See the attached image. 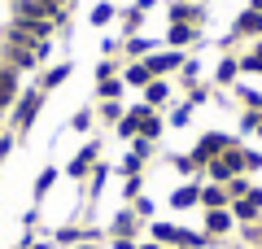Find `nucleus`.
Returning <instances> with one entry per match:
<instances>
[{
    "instance_id": "nucleus-24",
    "label": "nucleus",
    "mask_w": 262,
    "mask_h": 249,
    "mask_svg": "<svg viewBox=\"0 0 262 249\" xmlns=\"http://www.w3.org/2000/svg\"><path fill=\"white\" fill-rule=\"evenodd\" d=\"M122 74H114V79H96V101H118L122 96Z\"/></svg>"
},
{
    "instance_id": "nucleus-22",
    "label": "nucleus",
    "mask_w": 262,
    "mask_h": 249,
    "mask_svg": "<svg viewBox=\"0 0 262 249\" xmlns=\"http://www.w3.org/2000/svg\"><path fill=\"white\" fill-rule=\"evenodd\" d=\"M153 240H158V245L162 249H179V232H184V227H175V223H153Z\"/></svg>"
},
{
    "instance_id": "nucleus-4",
    "label": "nucleus",
    "mask_w": 262,
    "mask_h": 249,
    "mask_svg": "<svg viewBox=\"0 0 262 249\" xmlns=\"http://www.w3.org/2000/svg\"><path fill=\"white\" fill-rule=\"evenodd\" d=\"M144 66H149L153 79H170V74H179V66H184V53H179V48H153V53L144 57Z\"/></svg>"
},
{
    "instance_id": "nucleus-40",
    "label": "nucleus",
    "mask_w": 262,
    "mask_h": 249,
    "mask_svg": "<svg viewBox=\"0 0 262 249\" xmlns=\"http://www.w3.org/2000/svg\"><path fill=\"white\" fill-rule=\"evenodd\" d=\"M236 96H241L249 110H262V92H253V88H236Z\"/></svg>"
},
{
    "instance_id": "nucleus-25",
    "label": "nucleus",
    "mask_w": 262,
    "mask_h": 249,
    "mask_svg": "<svg viewBox=\"0 0 262 249\" xmlns=\"http://www.w3.org/2000/svg\"><path fill=\"white\" fill-rule=\"evenodd\" d=\"M105 179H110V166H105V162H96V166H92V175L83 179V184H88V197H96V193H101V188H105Z\"/></svg>"
},
{
    "instance_id": "nucleus-46",
    "label": "nucleus",
    "mask_w": 262,
    "mask_h": 249,
    "mask_svg": "<svg viewBox=\"0 0 262 249\" xmlns=\"http://www.w3.org/2000/svg\"><path fill=\"white\" fill-rule=\"evenodd\" d=\"M96 245H101V240H79L75 249H96Z\"/></svg>"
},
{
    "instance_id": "nucleus-32",
    "label": "nucleus",
    "mask_w": 262,
    "mask_h": 249,
    "mask_svg": "<svg viewBox=\"0 0 262 249\" xmlns=\"http://www.w3.org/2000/svg\"><path fill=\"white\" fill-rule=\"evenodd\" d=\"M140 188H144V175H127V184H122V197H127V205L140 197Z\"/></svg>"
},
{
    "instance_id": "nucleus-36",
    "label": "nucleus",
    "mask_w": 262,
    "mask_h": 249,
    "mask_svg": "<svg viewBox=\"0 0 262 249\" xmlns=\"http://www.w3.org/2000/svg\"><path fill=\"white\" fill-rule=\"evenodd\" d=\"M13 18H18V13H13V0H0V35L13 27Z\"/></svg>"
},
{
    "instance_id": "nucleus-9",
    "label": "nucleus",
    "mask_w": 262,
    "mask_h": 249,
    "mask_svg": "<svg viewBox=\"0 0 262 249\" xmlns=\"http://www.w3.org/2000/svg\"><path fill=\"white\" fill-rule=\"evenodd\" d=\"M18 96H22V74L13 70V66L0 61V114L13 110V101H18Z\"/></svg>"
},
{
    "instance_id": "nucleus-2",
    "label": "nucleus",
    "mask_w": 262,
    "mask_h": 249,
    "mask_svg": "<svg viewBox=\"0 0 262 249\" xmlns=\"http://www.w3.org/2000/svg\"><path fill=\"white\" fill-rule=\"evenodd\" d=\"M236 175H245V144H241V140H232V144L206 166L210 184H227V179H236Z\"/></svg>"
},
{
    "instance_id": "nucleus-7",
    "label": "nucleus",
    "mask_w": 262,
    "mask_h": 249,
    "mask_svg": "<svg viewBox=\"0 0 262 249\" xmlns=\"http://www.w3.org/2000/svg\"><path fill=\"white\" fill-rule=\"evenodd\" d=\"M227 144H232V136H223V131H206V136L192 144V157H196L201 166H210V162H214V157L223 153Z\"/></svg>"
},
{
    "instance_id": "nucleus-1",
    "label": "nucleus",
    "mask_w": 262,
    "mask_h": 249,
    "mask_svg": "<svg viewBox=\"0 0 262 249\" xmlns=\"http://www.w3.org/2000/svg\"><path fill=\"white\" fill-rule=\"evenodd\" d=\"M162 131H166V118H162L158 110H149V105H131L127 114L118 118V136L122 140H136V136H144V140H158Z\"/></svg>"
},
{
    "instance_id": "nucleus-8",
    "label": "nucleus",
    "mask_w": 262,
    "mask_h": 249,
    "mask_svg": "<svg viewBox=\"0 0 262 249\" xmlns=\"http://www.w3.org/2000/svg\"><path fill=\"white\" fill-rule=\"evenodd\" d=\"M201 39H206V27H201V22H188V27L170 22L166 27V48H179V53H184L188 44H201Z\"/></svg>"
},
{
    "instance_id": "nucleus-28",
    "label": "nucleus",
    "mask_w": 262,
    "mask_h": 249,
    "mask_svg": "<svg viewBox=\"0 0 262 249\" xmlns=\"http://www.w3.org/2000/svg\"><path fill=\"white\" fill-rule=\"evenodd\" d=\"M241 74H262V44L241 57Z\"/></svg>"
},
{
    "instance_id": "nucleus-48",
    "label": "nucleus",
    "mask_w": 262,
    "mask_h": 249,
    "mask_svg": "<svg viewBox=\"0 0 262 249\" xmlns=\"http://www.w3.org/2000/svg\"><path fill=\"white\" fill-rule=\"evenodd\" d=\"M249 9H258V13H262V0H249Z\"/></svg>"
},
{
    "instance_id": "nucleus-41",
    "label": "nucleus",
    "mask_w": 262,
    "mask_h": 249,
    "mask_svg": "<svg viewBox=\"0 0 262 249\" xmlns=\"http://www.w3.org/2000/svg\"><path fill=\"white\" fill-rule=\"evenodd\" d=\"M13 140H18V131H0V162L13 153Z\"/></svg>"
},
{
    "instance_id": "nucleus-45",
    "label": "nucleus",
    "mask_w": 262,
    "mask_h": 249,
    "mask_svg": "<svg viewBox=\"0 0 262 249\" xmlns=\"http://www.w3.org/2000/svg\"><path fill=\"white\" fill-rule=\"evenodd\" d=\"M153 5H158V0H136V9H144V13H149Z\"/></svg>"
},
{
    "instance_id": "nucleus-16",
    "label": "nucleus",
    "mask_w": 262,
    "mask_h": 249,
    "mask_svg": "<svg viewBox=\"0 0 262 249\" xmlns=\"http://www.w3.org/2000/svg\"><path fill=\"white\" fill-rule=\"evenodd\" d=\"M170 96H175L170 79H153L149 88H144V105H149V110H162V105H170Z\"/></svg>"
},
{
    "instance_id": "nucleus-26",
    "label": "nucleus",
    "mask_w": 262,
    "mask_h": 249,
    "mask_svg": "<svg viewBox=\"0 0 262 249\" xmlns=\"http://www.w3.org/2000/svg\"><path fill=\"white\" fill-rule=\"evenodd\" d=\"M57 184V166H44V171H39L35 175V201H44L48 197V188Z\"/></svg>"
},
{
    "instance_id": "nucleus-13",
    "label": "nucleus",
    "mask_w": 262,
    "mask_h": 249,
    "mask_svg": "<svg viewBox=\"0 0 262 249\" xmlns=\"http://www.w3.org/2000/svg\"><path fill=\"white\" fill-rule=\"evenodd\" d=\"M170 205H175V210H192V205H201V179L179 184L175 193H170Z\"/></svg>"
},
{
    "instance_id": "nucleus-37",
    "label": "nucleus",
    "mask_w": 262,
    "mask_h": 249,
    "mask_svg": "<svg viewBox=\"0 0 262 249\" xmlns=\"http://www.w3.org/2000/svg\"><path fill=\"white\" fill-rule=\"evenodd\" d=\"M88 127H92V110L83 105V110H75V118H70V131H88Z\"/></svg>"
},
{
    "instance_id": "nucleus-44",
    "label": "nucleus",
    "mask_w": 262,
    "mask_h": 249,
    "mask_svg": "<svg viewBox=\"0 0 262 249\" xmlns=\"http://www.w3.org/2000/svg\"><path fill=\"white\" fill-rule=\"evenodd\" d=\"M114 240V249H136V240H131V236H110Z\"/></svg>"
},
{
    "instance_id": "nucleus-5",
    "label": "nucleus",
    "mask_w": 262,
    "mask_h": 249,
    "mask_svg": "<svg viewBox=\"0 0 262 249\" xmlns=\"http://www.w3.org/2000/svg\"><path fill=\"white\" fill-rule=\"evenodd\" d=\"M166 22H179V27L201 22V27H206V5H201V0H170L166 5Z\"/></svg>"
},
{
    "instance_id": "nucleus-6",
    "label": "nucleus",
    "mask_w": 262,
    "mask_h": 249,
    "mask_svg": "<svg viewBox=\"0 0 262 249\" xmlns=\"http://www.w3.org/2000/svg\"><path fill=\"white\" fill-rule=\"evenodd\" d=\"M96 162H101V140H88V144L75 153V162L66 166V175H70V179H88Z\"/></svg>"
},
{
    "instance_id": "nucleus-35",
    "label": "nucleus",
    "mask_w": 262,
    "mask_h": 249,
    "mask_svg": "<svg viewBox=\"0 0 262 249\" xmlns=\"http://www.w3.org/2000/svg\"><path fill=\"white\" fill-rule=\"evenodd\" d=\"M118 70H122V61H114V57H105V61H96V79H114Z\"/></svg>"
},
{
    "instance_id": "nucleus-29",
    "label": "nucleus",
    "mask_w": 262,
    "mask_h": 249,
    "mask_svg": "<svg viewBox=\"0 0 262 249\" xmlns=\"http://www.w3.org/2000/svg\"><path fill=\"white\" fill-rule=\"evenodd\" d=\"M223 188H227V197H232V201H241V197H249L253 184H249V175H236V179H227Z\"/></svg>"
},
{
    "instance_id": "nucleus-47",
    "label": "nucleus",
    "mask_w": 262,
    "mask_h": 249,
    "mask_svg": "<svg viewBox=\"0 0 262 249\" xmlns=\"http://www.w3.org/2000/svg\"><path fill=\"white\" fill-rule=\"evenodd\" d=\"M136 249H162V245H158V240H149V245H136Z\"/></svg>"
},
{
    "instance_id": "nucleus-43",
    "label": "nucleus",
    "mask_w": 262,
    "mask_h": 249,
    "mask_svg": "<svg viewBox=\"0 0 262 249\" xmlns=\"http://www.w3.org/2000/svg\"><path fill=\"white\" fill-rule=\"evenodd\" d=\"M131 153H136V157H149V153H153V140L136 136V140H131Z\"/></svg>"
},
{
    "instance_id": "nucleus-12",
    "label": "nucleus",
    "mask_w": 262,
    "mask_h": 249,
    "mask_svg": "<svg viewBox=\"0 0 262 249\" xmlns=\"http://www.w3.org/2000/svg\"><path fill=\"white\" fill-rule=\"evenodd\" d=\"M118 74H122V83H127V88H140V92L153 83V74H149V66H144V57H140V61H122Z\"/></svg>"
},
{
    "instance_id": "nucleus-42",
    "label": "nucleus",
    "mask_w": 262,
    "mask_h": 249,
    "mask_svg": "<svg viewBox=\"0 0 262 249\" xmlns=\"http://www.w3.org/2000/svg\"><path fill=\"white\" fill-rule=\"evenodd\" d=\"M249 171H262V153L258 149H245V175H249Z\"/></svg>"
},
{
    "instance_id": "nucleus-39",
    "label": "nucleus",
    "mask_w": 262,
    "mask_h": 249,
    "mask_svg": "<svg viewBox=\"0 0 262 249\" xmlns=\"http://www.w3.org/2000/svg\"><path fill=\"white\" fill-rule=\"evenodd\" d=\"M179 83H188V88L196 83V61L192 57H184V66H179Z\"/></svg>"
},
{
    "instance_id": "nucleus-19",
    "label": "nucleus",
    "mask_w": 262,
    "mask_h": 249,
    "mask_svg": "<svg viewBox=\"0 0 262 249\" xmlns=\"http://www.w3.org/2000/svg\"><path fill=\"white\" fill-rule=\"evenodd\" d=\"M232 227H236L232 210H206V232H210V236H227Z\"/></svg>"
},
{
    "instance_id": "nucleus-34",
    "label": "nucleus",
    "mask_w": 262,
    "mask_h": 249,
    "mask_svg": "<svg viewBox=\"0 0 262 249\" xmlns=\"http://www.w3.org/2000/svg\"><path fill=\"white\" fill-rule=\"evenodd\" d=\"M206 101H210V88L206 83H192V88H188V105L196 110V105H206Z\"/></svg>"
},
{
    "instance_id": "nucleus-31",
    "label": "nucleus",
    "mask_w": 262,
    "mask_h": 249,
    "mask_svg": "<svg viewBox=\"0 0 262 249\" xmlns=\"http://www.w3.org/2000/svg\"><path fill=\"white\" fill-rule=\"evenodd\" d=\"M188 122H192V105H175V110H170V127H188Z\"/></svg>"
},
{
    "instance_id": "nucleus-38",
    "label": "nucleus",
    "mask_w": 262,
    "mask_h": 249,
    "mask_svg": "<svg viewBox=\"0 0 262 249\" xmlns=\"http://www.w3.org/2000/svg\"><path fill=\"white\" fill-rule=\"evenodd\" d=\"M131 210H136V219H153V201H149V197H136V201H131Z\"/></svg>"
},
{
    "instance_id": "nucleus-23",
    "label": "nucleus",
    "mask_w": 262,
    "mask_h": 249,
    "mask_svg": "<svg viewBox=\"0 0 262 249\" xmlns=\"http://www.w3.org/2000/svg\"><path fill=\"white\" fill-rule=\"evenodd\" d=\"M114 18H118V9H114L110 0H96L92 9H88V22H92V27H96V31H101V27H110V22H114Z\"/></svg>"
},
{
    "instance_id": "nucleus-10",
    "label": "nucleus",
    "mask_w": 262,
    "mask_h": 249,
    "mask_svg": "<svg viewBox=\"0 0 262 249\" xmlns=\"http://www.w3.org/2000/svg\"><path fill=\"white\" fill-rule=\"evenodd\" d=\"M232 35L236 39H262V13L245 5V9L232 18Z\"/></svg>"
},
{
    "instance_id": "nucleus-14",
    "label": "nucleus",
    "mask_w": 262,
    "mask_h": 249,
    "mask_svg": "<svg viewBox=\"0 0 262 249\" xmlns=\"http://www.w3.org/2000/svg\"><path fill=\"white\" fill-rule=\"evenodd\" d=\"M70 74H75V61H57V66H48V70H44V79H39L35 88H39V92H53V88H61Z\"/></svg>"
},
{
    "instance_id": "nucleus-30",
    "label": "nucleus",
    "mask_w": 262,
    "mask_h": 249,
    "mask_svg": "<svg viewBox=\"0 0 262 249\" xmlns=\"http://www.w3.org/2000/svg\"><path fill=\"white\" fill-rule=\"evenodd\" d=\"M118 171H122V175H144V157L127 153V157H122V162H118Z\"/></svg>"
},
{
    "instance_id": "nucleus-18",
    "label": "nucleus",
    "mask_w": 262,
    "mask_h": 249,
    "mask_svg": "<svg viewBox=\"0 0 262 249\" xmlns=\"http://www.w3.org/2000/svg\"><path fill=\"white\" fill-rule=\"evenodd\" d=\"M236 74H241V57L223 53V57H219V70H214V83H219V88H232Z\"/></svg>"
},
{
    "instance_id": "nucleus-33",
    "label": "nucleus",
    "mask_w": 262,
    "mask_h": 249,
    "mask_svg": "<svg viewBox=\"0 0 262 249\" xmlns=\"http://www.w3.org/2000/svg\"><path fill=\"white\" fill-rule=\"evenodd\" d=\"M122 114H127V110H122L118 101H101V118H105V122H114V127H118V118H122Z\"/></svg>"
},
{
    "instance_id": "nucleus-17",
    "label": "nucleus",
    "mask_w": 262,
    "mask_h": 249,
    "mask_svg": "<svg viewBox=\"0 0 262 249\" xmlns=\"http://www.w3.org/2000/svg\"><path fill=\"white\" fill-rule=\"evenodd\" d=\"M232 197H227L223 184H201V210H227Z\"/></svg>"
},
{
    "instance_id": "nucleus-21",
    "label": "nucleus",
    "mask_w": 262,
    "mask_h": 249,
    "mask_svg": "<svg viewBox=\"0 0 262 249\" xmlns=\"http://www.w3.org/2000/svg\"><path fill=\"white\" fill-rule=\"evenodd\" d=\"M153 39H144V35H127V44H122V57H127V61H140V57H149L153 53Z\"/></svg>"
},
{
    "instance_id": "nucleus-15",
    "label": "nucleus",
    "mask_w": 262,
    "mask_h": 249,
    "mask_svg": "<svg viewBox=\"0 0 262 249\" xmlns=\"http://www.w3.org/2000/svg\"><path fill=\"white\" fill-rule=\"evenodd\" d=\"M136 232H140V219H136L131 205H122V210L114 214V223H110V236H131L136 240Z\"/></svg>"
},
{
    "instance_id": "nucleus-3",
    "label": "nucleus",
    "mask_w": 262,
    "mask_h": 249,
    "mask_svg": "<svg viewBox=\"0 0 262 249\" xmlns=\"http://www.w3.org/2000/svg\"><path fill=\"white\" fill-rule=\"evenodd\" d=\"M44 101H48V92H39V88H27V92L13 101V131H18V136H27V131L35 127V118H39V110H44Z\"/></svg>"
},
{
    "instance_id": "nucleus-11",
    "label": "nucleus",
    "mask_w": 262,
    "mask_h": 249,
    "mask_svg": "<svg viewBox=\"0 0 262 249\" xmlns=\"http://www.w3.org/2000/svg\"><path fill=\"white\" fill-rule=\"evenodd\" d=\"M227 210H232V219H236V223H253V219L262 214V188L253 184V188H249V197H241V201H232Z\"/></svg>"
},
{
    "instance_id": "nucleus-27",
    "label": "nucleus",
    "mask_w": 262,
    "mask_h": 249,
    "mask_svg": "<svg viewBox=\"0 0 262 249\" xmlns=\"http://www.w3.org/2000/svg\"><path fill=\"white\" fill-rule=\"evenodd\" d=\"M170 166H175L179 175H196V171H206V166L196 162V157H192V153H179V157H170Z\"/></svg>"
},
{
    "instance_id": "nucleus-49",
    "label": "nucleus",
    "mask_w": 262,
    "mask_h": 249,
    "mask_svg": "<svg viewBox=\"0 0 262 249\" xmlns=\"http://www.w3.org/2000/svg\"><path fill=\"white\" fill-rule=\"evenodd\" d=\"M253 131H258V136H262V114H258V127H253Z\"/></svg>"
},
{
    "instance_id": "nucleus-20",
    "label": "nucleus",
    "mask_w": 262,
    "mask_h": 249,
    "mask_svg": "<svg viewBox=\"0 0 262 249\" xmlns=\"http://www.w3.org/2000/svg\"><path fill=\"white\" fill-rule=\"evenodd\" d=\"M144 18H149V13H144V9H136V5H127V9L118 13V22H122V39H127V35H140Z\"/></svg>"
}]
</instances>
